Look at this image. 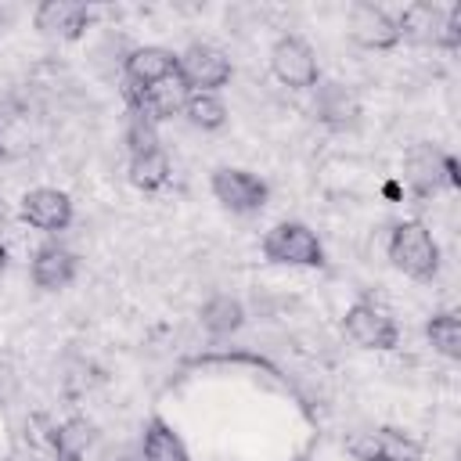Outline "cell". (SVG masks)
Segmentation results:
<instances>
[{"mask_svg": "<svg viewBox=\"0 0 461 461\" xmlns=\"http://www.w3.org/2000/svg\"><path fill=\"white\" fill-rule=\"evenodd\" d=\"M119 461H144V457H133V454H126V457H119Z\"/></svg>", "mask_w": 461, "mask_h": 461, "instance_id": "obj_28", "label": "cell"}, {"mask_svg": "<svg viewBox=\"0 0 461 461\" xmlns=\"http://www.w3.org/2000/svg\"><path fill=\"white\" fill-rule=\"evenodd\" d=\"M22 220L43 234H58L72 223V198L58 187H32L22 194Z\"/></svg>", "mask_w": 461, "mask_h": 461, "instance_id": "obj_10", "label": "cell"}, {"mask_svg": "<svg viewBox=\"0 0 461 461\" xmlns=\"http://www.w3.org/2000/svg\"><path fill=\"white\" fill-rule=\"evenodd\" d=\"M367 439H371V454H382L389 461H421V443L411 439L407 432L393 429V425L375 429Z\"/></svg>", "mask_w": 461, "mask_h": 461, "instance_id": "obj_21", "label": "cell"}, {"mask_svg": "<svg viewBox=\"0 0 461 461\" xmlns=\"http://www.w3.org/2000/svg\"><path fill=\"white\" fill-rule=\"evenodd\" d=\"M425 339L429 346L447 357V360H461V321H457V310H439L425 321Z\"/></svg>", "mask_w": 461, "mask_h": 461, "instance_id": "obj_20", "label": "cell"}, {"mask_svg": "<svg viewBox=\"0 0 461 461\" xmlns=\"http://www.w3.org/2000/svg\"><path fill=\"white\" fill-rule=\"evenodd\" d=\"M126 144H130V155H140V151H151V148H158V133H155V122H148L144 115L130 112V122H126Z\"/></svg>", "mask_w": 461, "mask_h": 461, "instance_id": "obj_23", "label": "cell"}, {"mask_svg": "<svg viewBox=\"0 0 461 461\" xmlns=\"http://www.w3.org/2000/svg\"><path fill=\"white\" fill-rule=\"evenodd\" d=\"M360 461H389V457H382V454H367V457H360Z\"/></svg>", "mask_w": 461, "mask_h": 461, "instance_id": "obj_27", "label": "cell"}, {"mask_svg": "<svg viewBox=\"0 0 461 461\" xmlns=\"http://www.w3.org/2000/svg\"><path fill=\"white\" fill-rule=\"evenodd\" d=\"M29 274H32V285L43 288V292H61L76 281L79 274V256L58 241L50 245H40L32 252V263H29Z\"/></svg>", "mask_w": 461, "mask_h": 461, "instance_id": "obj_12", "label": "cell"}, {"mask_svg": "<svg viewBox=\"0 0 461 461\" xmlns=\"http://www.w3.org/2000/svg\"><path fill=\"white\" fill-rule=\"evenodd\" d=\"M270 72L277 76L281 86L288 90H313L321 83V65L317 54L306 40L299 36H281L270 47Z\"/></svg>", "mask_w": 461, "mask_h": 461, "instance_id": "obj_7", "label": "cell"}, {"mask_svg": "<svg viewBox=\"0 0 461 461\" xmlns=\"http://www.w3.org/2000/svg\"><path fill=\"white\" fill-rule=\"evenodd\" d=\"M0 22H4V14H0Z\"/></svg>", "mask_w": 461, "mask_h": 461, "instance_id": "obj_29", "label": "cell"}, {"mask_svg": "<svg viewBox=\"0 0 461 461\" xmlns=\"http://www.w3.org/2000/svg\"><path fill=\"white\" fill-rule=\"evenodd\" d=\"M169 180V155L162 148H151V151H140V155H130V184L144 194L166 187Z\"/></svg>", "mask_w": 461, "mask_h": 461, "instance_id": "obj_19", "label": "cell"}, {"mask_svg": "<svg viewBox=\"0 0 461 461\" xmlns=\"http://www.w3.org/2000/svg\"><path fill=\"white\" fill-rule=\"evenodd\" d=\"M443 7H436V4H407L393 22H396V32H400V40H407V43H418V47H439V32H443Z\"/></svg>", "mask_w": 461, "mask_h": 461, "instance_id": "obj_15", "label": "cell"}, {"mask_svg": "<svg viewBox=\"0 0 461 461\" xmlns=\"http://www.w3.org/2000/svg\"><path fill=\"white\" fill-rule=\"evenodd\" d=\"M7 270V249H4V241H0V274Z\"/></svg>", "mask_w": 461, "mask_h": 461, "instance_id": "obj_26", "label": "cell"}, {"mask_svg": "<svg viewBox=\"0 0 461 461\" xmlns=\"http://www.w3.org/2000/svg\"><path fill=\"white\" fill-rule=\"evenodd\" d=\"M184 115L198 130H223L227 126V104L216 94H187Z\"/></svg>", "mask_w": 461, "mask_h": 461, "instance_id": "obj_22", "label": "cell"}, {"mask_svg": "<svg viewBox=\"0 0 461 461\" xmlns=\"http://www.w3.org/2000/svg\"><path fill=\"white\" fill-rule=\"evenodd\" d=\"M173 72H176V54L166 47H133L126 54V65H122V79L133 90H144V86H151Z\"/></svg>", "mask_w": 461, "mask_h": 461, "instance_id": "obj_14", "label": "cell"}, {"mask_svg": "<svg viewBox=\"0 0 461 461\" xmlns=\"http://www.w3.org/2000/svg\"><path fill=\"white\" fill-rule=\"evenodd\" d=\"M54 461H83L90 443H94V425L86 418H68L54 429Z\"/></svg>", "mask_w": 461, "mask_h": 461, "instance_id": "obj_18", "label": "cell"}, {"mask_svg": "<svg viewBox=\"0 0 461 461\" xmlns=\"http://www.w3.org/2000/svg\"><path fill=\"white\" fill-rule=\"evenodd\" d=\"M263 259L277 263V267H306L317 270L324 267V245L321 238L299 223V220H281L263 234Z\"/></svg>", "mask_w": 461, "mask_h": 461, "instance_id": "obj_2", "label": "cell"}, {"mask_svg": "<svg viewBox=\"0 0 461 461\" xmlns=\"http://www.w3.org/2000/svg\"><path fill=\"white\" fill-rule=\"evenodd\" d=\"M176 76L187 86V94H216L220 86L230 83L234 68H230V58L220 47L191 43L187 50L176 54Z\"/></svg>", "mask_w": 461, "mask_h": 461, "instance_id": "obj_5", "label": "cell"}, {"mask_svg": "<svg viewBox=\"0 0 461 461\" xmlns=\"http://www.w3.org/2000/svg\"><path fill=\"white\" fill-rule=\"evenodd\" d=\"M140 457L144 461H191L184 439L162 421V418H151L144 425V443H140Z\"/></svg>", "mask_w": 461, "mask_h": 461, "instance_id": "obj_17", "label": "cell"}, {"mask_svg": "<svg viewBox=\"0 0 461 461\" xmlns=\"http://www.w3.org/2000/svg\"><path fill=\"white\" fill-rule=\"evenodd\" d=\"M7 130H4V119H0V158H7Z\"/></svg>", "mask_w": 461, "mask_h": 461, "instance_id": "obj_25", "label": "cell"}, {"mask_svg": "<svg viewBox=\"0 0 461 461\" xmlns=\"http://www.w3.org/2000/svg\"><path fill=\"white\" fill-rule=\"evenodd\" d=\"M209 187H212V198H216L227 212H234V216H252V212H259V209L267 205V198H270L267 180L256 176V173H249V169H238V166H220V169H212Z\"/></svg>", "mask_w": 461, "mask_h": 461, "instance_id": "obj_6", "label": "cell"}, {"mask_svg": "<svg viewBox=\"0 0 461 461\" xmlns=\"http://www.w3.org/2000/svg\"><path fill=\"white\" fill-rule=\"evenodd\" d=\"M198 321H202V328H205L212 339H227V335H234V331L245 324V306H241L234 295H212V299L198 310Z\"/></svg>", "mask_w": 461, "mask_h": 461, "instance_id": "obj_16", "label": "cell"}, {"mask_svg": "<svg viewBox=\"0 0 461 461\" xmlns=\"http://www.w3.org/2000/svg\"><path fill=\"white\" fill-rule=\"evenodd\" d=\"M439 47H443V50H457V47H461V4L447 7V14H443V32H439Z\"/></svg>", "mask_w": 461, "mask_h": 461, "instance_id": "obj_24", "label": "cell"}, {"mask_svg": "<svg viewBox=\"0 0 461 461\" xmlns=\"http://www.w3.org/2000/svg\"><path fill=\"white\" fill-rule=\"evenodd\" d=\"M403 173H407V187L418 202L432 198L439 187H457L461 176H457V158L439 151L436 144H414L403 158Z\"/></svg>", "mask_w": 461, "mask_h": 461, "instance_id": "obj_3", "label": "cell"}, {"mask_svg": "<svg viewBox=\"0 0 461 461\" xmlns=\"http://www.w3.org/2000/svg\"><path fill=\"white\" fill-rule=\"evenodd\" d=\"M389 259L400 274L414 281H432L439 274V245L421 220H403L389 234Z\"/></svg>", "mask_w": 461, "mask_h": 461, "instance_id": "obj_1", "label": "cell"}, {"mask_svg": "<svg viewBox=\"0 0 461 461\" xmlns=\"http://www.w3.org/2000/svg\"><path fill=\"white\" fill-rule=\"evenodd\" d=\"M36 29L43 36H54V40H79L83 29L90 25V7L86 4H76V0H43L32 14Z\"/></svg>", "mask_w": 461, "mask_h": 461, "instance_id": "obj_13", "label": "cell"}, {"mask_svg": "<svg viewBox=\"0 0 461 461\" xmlns=\"http://www.w3.org/2000/svg\"><path fill=\"white\" fill-rule=\"evenodd\" d=\"M364 108L357 101V94L346 86V83H335V79H321L313 86V119L335 133H346V130H357Z\"/></svg>", "mask_w": 461, "mask_h": 461, "instance_id": "obj_8", "label": "cell"}, {"mask_svg": "<svg viewBox=\"0 0 461 461\" xmlns=\"http://www.w3.org/2000/svg\"><path fill=\"white\" fill-rule=\"evenodd\" d=\"M126 90V101H130V112L144 115L148 122H162V119H173L176 112H184V101H187V86L180 83V76H166L144 90H133V86H122Z\"/></svg>", "mask_w": 461, "mask_h": 461, "instance_id": "obj_9", "label": "cell"}, {"mask_svg": "<svg viewBox=\"0 0 461 461\" xmlns=\"http://www.w3.org/2000/svg\"><path fill=\"white\" fill-rule=\"evenodd\" d=\"M342 335L360 346V349H396L400 346V324L396 317L382 306V303H371V299H357L346 317H342Z\"/></svg>", "mask_w": 461, "mask_h": 461, "instance_id": "obj_4", "label": "cell"}, {"mask_svg": "<svg viewBox=\"0 0 461 461\" xmlns=\"http://www.w3.org/2000/svg\"><path fill=\"white\" fill-rule=\"evenodd\" d=\"M349 40L364 50H393L400 43L396 22L378 4H353L349 11Z\"/></svg>", "mask_w": 461, "mask_h": 461, "instance_id": "obj_11", "label": "cell"}]
</instances>
